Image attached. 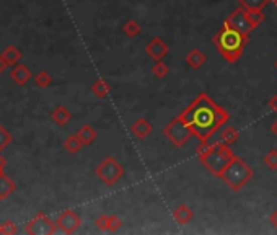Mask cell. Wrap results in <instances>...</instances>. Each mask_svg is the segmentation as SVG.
Listing matches in <instances>:
<instances>
[{"mask_svg":"<svg viewBox=\"0 0 277 235\" xmlns=\"http://www.w3.org/2000/svg\"><path fill=\"white\" fill-rule=\"evenodd\" d=\"M179 116L192 131V136L197 137L200 142L209 141L230 120V114L207 93H200L197 98H194Z\"/></svg>","mask_w":277,"mask_h":235,"instance_id":"1","label":"cell"},{"mask_svg":"<svg viewBox=\"0 0 277 235\" xmlns=\"http://www.w3.org/2000/svg\"><path fill=\"white\" fill-rule=\"evenodd\" d=\"M196 154L199 157L200 163L205 167V170L211 171V175L217 178L235 157L232 149L228 147V144L222 141L214 144H209V141H202L196 147Z\"/></svg>","mask_w":277,"mask_h":235,"instance_id":"2","label":"cell"},{"mask_svg":"<svg viewBox=\"0 0 277 235\" xmlns=\"http://www.w3.org/2000/svg\"><path fill=\"white\" fill-rule=\"evenodd\" d=\"M248 41L249 36H245V34L222 25V30L214 36V46L217 47L222 59L233 64V62H237L241 57Z\"/></svg>","mask_w":277,"mask_h":235,"instance_id":"3","label":"cell"},{"mask_svg":"<svg viewBox=\"0 0 277 235\" xmlns=\"http://www.w3.org/2000/svg\"><path fill=\"white\" fill-rule=\"evenodd\" d=\"M253 177H254V170L249 167V165L243 160V158H240V157L235 155L233 160L224 168V171H222L219 178L232 191L237 193V191L243 190Z\"/></svg>","mask_w":277,"mask_h":235,"instance_id":"4","label":"cell"},{"mask_svg":"<svg viewBox=\"0 0 277 235\" xmlns=\"http://www.w3.org/2000/svg\"><path fill=\"white\" fill-rule=\"evenodd\" d=\"M163 136L173 144V146L183 147L192 137V131L189 129L188 124L183 121L181 116H176L175 120H171L163 128Z\"/></svg>","mask_w":277,"mask_h":235,"instance_id":"5","label":"cell"},{"mask_svg":"<svg viewBox=\"0 0 277 235\" xmlns=\"http://www.w3.org/2000/svg\"><path fill=\"white\" fill-rule=\"evenodd\" d=\"M95 175L100 178L101 183H105L106 186H113L124 177V167L114 157H106L105 160L96 167Z\"/></svg>","mask_w":277,"mask_h":235,"instance_id":"6","label":"cell"},{"mask_svg":"<svg viewBox=\"0 0 277 235\" xmlns=\"http://www.w3.org/2000/svg\"><path fill=\"white\" fill-rule=\"evenodd\" d=\"M224 26H227V28H232V30L238 31L241 34H245V36H249V33L254 30L251 26V23H249V20H248L246 9H243V7L233 10L224 22Z\"/></svg>","mask_w":277,"mask_h":235,"instance_id":"7","label":"cell"},{"mask_svg":"<svg viewBox=\"0 0 277 235\" xmlns=\"http://www.w3.org/2000/svg\"><path fill=\"white\" fill-rule=\"evenodd\" d=\"M26 233L30 235H52L57 230V225H55L52 220L46 216V214H38L36 217L26 224Z\"/></svg>","mask_w":277,"mask_h":235,"instance_id":"8","label":"cell"},{"mask_svg":"<svg viewBox=\"0 0 277 235\" xmlns=\"http://www.w3.org/2000/svg\"><path fill=\"white\" fill-rule=\"evenodd\" d=\"M55 225H57V229L62 230L64 233H74V232H77L80 229L82 219L75 211L67 209L57 217V220H55Z\"/></svg>","mask_w":277,"mask_h":235,"instance_id":"9","label":"cell"},{"mask_svg":"<svg viewBox=\"0 0 277 235\" xmlns=\"http://www.w3.org/2000/svg\"><path fill=\"white\" fill-rule=\"evenodd\" d=\"M145 52H147L154 61H163L168 56L170 47L162 38H154L147 46H145Z\"/></svg>","mask_w":277,"mask_h":235,"instance_id":"10","label":"cell"},{"mask_svg":"<svg viewBox=\"0 0 277 235\" xmlns=\"http://www.w3.org/2000/svg\"><path fill=\"white\" fill-rule=\"evenodd\" d=\"M95 225H96V229L101 232H116V230H119V227L122 225V220L117 216H114V214H109V216L101 214V216L96 217Z\"/></svg>","mask_w":277,"mask_h":235,"instance_id":"11","label":"cell"},{"mask_svg":"<svg viewBox=\"0 0 277 235\" xmlns=\"http://www.w3.org/2000/svg\"><path fill=\"white\" fill-rule=\"evenodd\" d=\"M130 133H132L137 139H147V137L154 133V126H152V123L145 120V118H138V120L134 121L132 126H130Z\"/></svg>","mask_w":277,"mask_h":235,"instance_id":"12","label":"cell"},{"mask_svg":"<svg viewBox=\"0 0 277 235\" xmlns=\"http://www.w3.org/2000/svg\"><path fill=\"white\" fill-rule=\"evenodd\" d=\"M173 219H175L178 224L186 225L194 219V211L188 204H179L176 206V209L173 211Z\"/></svg>","mask_w":277,"mask_h":235,"instance_id":"13","label":"cell"},{"mask_svg":"<svg viewBox=\"0 0 277 235\" xmlns=\"http://www.w3.org/2000/svg\"><path fill=\"white\" fill-rule=\"evenodd\" d=\"M184 61L188 62L191 69H194V71H197V69H200V67H202V66L205 64L207 57H205V54L199 49V47H194V49H191L188 54H186Z\"/></svg>","mask_w":277,"mask_h":235,"instance_id":"14","label":"cell"},{"mask_svg":"<svg viewBox=\"0 0 277 235\" xmlns=\"http://www.w3.org/2000/svg\"><path fill=\"white\" fill-rule=\"evenodd\" d=\"M10 77L17 85H25L26 82L31 79V71L25 64H15V67H13V71L10 74Z\"/></svg>","mask_w":277,"mask_h":235,"instance_id":"15","label":"cell"},{"mask_svg":"<svg viewBox=\"0 0 277 235\" xmlns=\"http://www.w3.org/2000/svg\"><path fill=\"white\" fill-rule=\"evenodd\" d=\"M90 90H92V93L96 96V98H106L111 92V87L105 79H98V80L93 82Z\"/></svg>","mask_w":277,"mask_h":235,"instance_id":"16","label":"cell"},{"mask_svg":"<svg viewBox=\"0 0 277 235\" xmlns=\"http://www.w3.org/2000/svg\"><path fill=\"white\" fill-rule=\"evenodd\" d=\"M220 141L222 142H225L228 144V146H232V144H235L238 141V137H240V133H238V129L237 128H233V126H225V128H220Z\"/></svg>","mask_w":277,"mask_h":235,"instance_id":"17","label":"cell"},{"mask_svg":"<svg viewBox=\"0 0 277 235\" xmlns=\"http://www.w3.org/2000/svg\"><path fill=\"white\" fill-rule=\"evenodd\" d=\"M71 118H72V114L65 106H57L51 113V120L57 124V126H65V124L71 121Z\"/></svg>","mask_w":277,"mask_h":235,"instance_id":"18","label":"cell"},{"mask_svg":"<svg viewBox=\"0 0 277 235\" xmlns=\"http://www.w3.org/2000/svg\"><path fill=\"white\" fill-rule=\"evenodd\" d=\"M13 191H15V182L5 173H0V201L9 198Z\"/></svg>","mask_w":277,"mask_h":235,"instance_id":"19","label":"cell"},{"mask_svg":"<svg viewBox=\"0 0 277 235\" xmlns=\"http://www.w3.org/2000/svg\"><path fill=\"white\" fill-rule=\"evenodd\" d=\"M77 136L80 137V141L83 142V146H90V144H93L95 139H96V131H95L93 126L85 124V126H82L77 131Z\"/></svg>","mask_w":277,"mask_h":235,"instance_id":"20","label":"cell"},{"mask_svg":"<svg viewBox=\"0 0 277 235\" xmlns=\"http://www.w3.org/2000/svg\"><path fill=\"white\" fill-rule=\"evenodd\" d=\"M82 147H83V142L80 141V137L77 136V133L68 136L67 139L64 141V149L68 152V154H77V152H80Z\"/></svg>","mask_w":277,"mask_h":235,"instance_id":"21","label":"cell"},{"mask_svg":"<svg viewBox=\"0 0 277 235\" xmlns=\"http://www.w3.org/2000/svg\"><path fill=\"white\" fill-rule=\"evenodd\" d=\"M2 57L5 59V62L9 66H15L17 62L22 59V52H20L15 46H9V47H5V51L2 52Z\"/></svg>","mask_w":277,"mask_h":235,"instance_id":"22","label":"cell"},{"mask_svg":"<svg viewBox=\"0 0 277 235\" xmlns=\"http://www.w3.org/2000/svg\"><path fill=\"white\" fill-rule=\"evenodd\" d=\"M240 5L246 10H264V7L269 5L271 0H237Z\"/></svg>","mask_w":277,"mask_h":235,"instance_id":"23","label":"cell"},{"mask_svg":"<svg viewBox=\"0 0 277 235\" xmlns=\"http://www.w3.org/2000/svg\"><path fill=\"white\" fill-rule=\"evenodd\" d=\"M122 31L127 38H137L138 34H141L142 28H141V25H138V22H135V20H129V22H126V25L122 26Z\"/></svg>","mask_w":277,"mask_h":235,"instance_id":"24","label":"cell"},{"mask_svg":"<svg viewBox=\"0 0 277 235\" xmlns=\"http://www.w3.org/2000/svg\"><path fill=\"white\" fill-rule=\"evenodd\" d=\"M152 74H154V77H157L158 80H162V79H165V77H168L170 67L166 66L163 61H155L154 67H152Z\"/></svg>","mask_w":277,"mask_h":235,"instance_id":"25","label":"cell"},{"mask_svg":"<svg viewBox=\"0 0 277 235\" xmlns=\"http://www.w3.org/2000/svg\"><path fill=\"white\" fill-rule=\"evenodd\" d=\"M246 15H248V20H249V23H251V26L256 30L258 26L264 22V12L262 10H246Z\"/></svg>","mask_w":277,"mask_h":235,"instance_id":"26","label":"cell"},{"mask_svg":"<svg viewBox=\"0 0 277 235\" xmlns=\"http://www.w3.org/2000/svg\"><path fill=\"white\" fill-rule=\"evenodd\" d=\"M51 82H52V77L46 71H41L39 74H36V77H34V84H36L38 87H41V88L49 87Z\"/></svg>","mask_w":277,"mask_h":235,"instance_id":"27","label":"cell"},{"mask_svg":"<svg viewBox=\"0 0 277 235\" xmlns=\"http://www.w3.org/2000/svg\"><path fill=\"white\" fill-rule=\"evenodd\" d=\"M264 163H266V167L269 170H272V171L277 170V150L275 149L269 150L267 154L264 155Z\"/></svg>","mask_w":277,"mask_h":235,"instance_id":"28","label":"cell"},{"mask_svg":"<svg viewBox=\"0 0 277 235\" xmlns=\"http://www.w3.org/2000/svg\"><path fill=\"white\" fill-rule=\"evenodd\" d=\"M10 142H12V134L4 126H0V152L9 147Z\"/></svg>","mask_w":277,"mask_h":235,"instance_id":"29","label":"cell"},{"mask_svg":"<svg viewBox=\"0 0 277 235\" xmlns=\"http://www.w3.org/2000/svg\"><path fill=\"white\" fill-rule=\"evenodd\" d=\"M17 232H18L17 225L13 224L12 220H9V222H5V224H0V235H13Z\"/></svg>","mask_w":277,"mask_h":235,"instance_id":"30","label":"cell"},{"mask_svg":"<svg viewBox=\"0 0 277 235\" xmlns=\"http://www.w3.org/2000/svg\"><path fill=\"white\" fill-rule=\"evenodd\" d=\"M269 109L274 113H277V95L271 96V100H269Z\"/></svg>","mask_w":277,"mask_h":235,"instance_id":"31","label":"cell"},{"mask_svg":"<svg viewBox=\"0 0 277 235\" xmlns=\"http://www.w3.org/2000/svg\"><path fill=\"white\" fill-rule=\"evenodd\" d=\"M269 220H271V224H272L274 229H277V207H275V211H272V214H271V217H269Z\"/></svg>","mask_w":277,"mask_h":235,"instance_id":"32","label":"cell"},{"mask_svg":"<svg viewBox=\"0 0 277 235\" xmlns=\"http://www.w3.org/2000/svg\"><path fill=\"white\" fill-rule=\"evenodd\" d=\"M7 66H9V64H7L5 59L2 57V54H0V74H2V72L5 71V67H7Z\"/></svg>","mask_w":277,"mask_h":235,"instance_id":"33","label":"cell"},{"mask_svg":"<svg viewBox=\"0 0 277 235\" xmlns=\"http://www.w3.org/2000/svg\"><path fill=\"white\" fill-rule=\"evenodd\" d=\"M271 133H272L274 136H277V120L271 124Z\"/></svg>","mask_w":277,"mask_h":235,"instance_id":"34","label":"cell"},{"mask_svg":"<svg viewBox=\"0 0 277 235\" xmlns=\"http://www.w3.org/2000/svg\"><path fill=\"white\" fill-rule=\"evenodd\" d=\"M0 165H5V158L0 155Z\"/></svg>","mask_w":277,"mask_h":235,"instance_id":"35","label":"cell"},{"mask_svg":"<svg viewBox=\"0 0 277 235\" xmlns=\"http://www.w3.org/2000/svg\"><path fill=\"white\" fill-rule=\"evenodd\" d=\"M2 170H4V165H0V173H4V171H2Z\"/></svg>","mask_w":277,"mask_h":235,"instance_id":"36","label":"cell"},{"mask_svg":"<svg viewBox=\"0 0 277 235\" xmlns=\"http://www.w3.org/2000/svg\"><path fill=\"white\" fill-rule=\"evenodd\" d=\"M274 67H275V69H277V61H275V62H274Z\"/></svg>","mask_w":277,"mask_h":235,"instance_id":"37","label":"cell"},{"mask_svg":"<svg viewBox=\"0 0 277 235\" xmlns=\"http://www.w3.org/2000/svg\"><path fill=\"white\" fill-rule=\"evenodd\" d=\"M271 2H274V4H277V0H271Z\"/></svg>","mask_w":277,"mask_h":235,"instance_id":"38","label":"cell"},{"mask_svg":"<svg viewBox=\"0 0 277 235\" xmlns=\"http://www.w3.org/2000/svg\"><path fill=\"white\" fill-rule=\"evenodd\" d=\"M275 5H277V4H275Z\"/></svg>","mask_w":277,"mask_h":235,"instance_id":"39","label":"cell"}]
</instances>
